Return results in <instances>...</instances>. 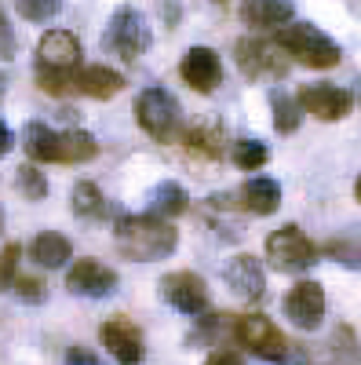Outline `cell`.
<instances>
[{
	"label": "cell",
	"mask_w": 361,
	"mask_h": 365,
	"mask_svg": "<svg viewBox=\"0 0 361 365\" xmlns=\"http://www.w3.org/2000/svg\"><path fill=\"white\" fill-rule=\"evenodd\" d=\"M113 245L125 259L135 263H154L175 252L179 245V230L172 227V220L146 212V216H120L113 223Z\"/></svg>",
	"instance_id": "obj_1"
},
{
	"label": "cell",
	"mask_w": 361,
	"mask_h": 365,
	"mask_svg": "<svg viewBox=\"0 0 361 365\" xmlns=\"http://www.w3.org/2000/svg\"><path fill=\"white\" fill-rule=\"evenodd\" d=\"M22 150L37 165H88L99 158V143L92 132H80V128L58 132L41 125V120H29L22 128Z\"/></svg>",
	"instance_id": "obj_2"
},
{
	"label": "cell",
	"mask_w": 361,
	"mask_h": 365,
	"mask_svg": "<svg viewBox=\"0 0 361 365\" xmlns=\"http://www.w3.org/2000/svg\"><path fill=\"white\" fill-rule=\"evenodd\" d=\"M135 120L154 143H179L183 139V106L168 88L150 84L135 99Z\"/></svg>",
	"instance_id": "obj_3"
},
{
	"label": "cell",
	"mask_w": 361,
	"mask_h": 365,
	"mask_svg": "<svg viewBox=\"0 0 361 365\" xmlns=\"http://www.w3.org/2000/svg\"><path fill=\"white\" fill-rule=\"evenodd\" d=\"M278 44L288 51L292 63L310 66V70H333V66H340V58H343V48L328 34H321L318 26H310V22L281 26L278 29Z\"/></svg>",
	"instance_id": "obj_4"
},
{
	"label": "cell",
	"mask_w": 361,
	"mask_h": 365,
	"mask_svg": "<svg viewBox=\"0 0 361 365\" xmlns=\"http://www.w3.org/2000/svg\"><path fill=\"white\" fill-rule=\"evenodd\" d=\"M150 41H154V34H150V26H146V15L125 4L110 15V26L103 34V51L117 55L120 63L132 66L150 51Z\"/></svg>",
	"instance_id": "obj_5"
},
{
	"label": "cell",
	"mask_w": 361,
	"mask_h": 365,
	"mask_svg": "<svg viewBox=\"0 0 361 365\" xmlns=\"http://www.w3.org/2000/svg\"><path fill=\"white\" fill-rule=\"evenodd\" d=\"M234 340L252 358H263V361H292V358H299V354H292V344L285 340V332L266 314H237L234 318Z\"/></svg>",
	"instance_id": "obj_6"
},
{
	"label": "cell",
	"mask_w": 361,
	"mask_h": 365,
	"mask_svg": "<svg viewBox=\"0 0 361 365\" xmlns=\"http://www.w3.org/2000/svg\"><path fill=\"white\" fill-rule=\"evenodd\" d=\"M266 259L281 274H303L318 263V245L295 223H285L266 237Z\"/></svg>",
	"instance_id": "obj_7"
},
{
	"label": "cell",
	"mask_w": 361,
	"mask_h": 365,
	"mask_svg": "<svg viewBox=\"0 0 361 365\" xmlns=\"http://www.w3.org/2000/svg\"><path fill=\"white\" fill-rule=\"evenodd\" d=\"M234 58L248 81H281L288 73V51L278 41L241 37L234 44Z\"/></svg>",
	"instance_id": "obj_8"
},
{
	"label": "cell",
	"mask_w": 361,
	"mask_h": 365,
	"mask_svg": "<svg viewBox=\"0 0 361 365\" xmlns=\"http://www.w3.org/2000/svg\"><path fill=\"white\" fill-rule=\"evenodd\" d=\"M157 292H161V299L168 303V307H175L179 314H187V318H201V314H208V307H212L208 282L201 278V274H194V270H172V274H164Z\"/></svg>",
	"instance_id": "obj_9"
},
{
	"label": "cell",
	"mask_w": 361,
	"mask_h": 365,
	"mask_svg": "<svg viewBox=\"0 0 361 365\" xmlns=\"http://www.w3.org/2000/svg\"><path fill=\"white\" fill-rule=\"evenodd\" d=\"M80 70V41L70 29H48L37 41V73H73Z\"/></svg>",
	"instance_id": "obj_10"
},
{
	"label": "cell",
	"mask_w": 361,
	"mask_h": 365,
	"mask_svg": "<svg viewBox=\"0 0 361 365\" xmlns=\"http://www.w3.org/2000/svg\"><path fill=\"white\" fill-rule=\"evenodd\" d=\"M99 344L113 354L117 365H139L146 358V344H142V329L128 318H106L99 325Z\"/></svg>",
	"instance_id": "obj_11"
},
{
	"label": "cell",
	"mask_w": 361,
	"mask_h": 365,
	"mask_svg": "<svg viewBox=\"0 0 361 365\" xmlns=\"http://www.w3.org/2000/svg\"><path fill=\"white\" fill-rule=\"evenodd\" d=\"M117 285H120L117 270L106 267V263H99V259H92V256H88V259H77V263L66 270V289H70L73 296L106 299V296L117 292Z\"/></svg>",
	"instance_id": "obj_12"
},
{
	"label": "cell",
	"mask_w": 361,
	"mask_h": 365,
	"mask_svg": "<svg viewBox=\"0 0 361 365\" xmlns=\"http://www.w3.org/2000/svg\"><path fill=\"white\" fill-rule=\"evenodd\" d=\"M285 318L295 329L314 332L325 318V285L321 282H295L285 296Z\"/></svg>",
	"instance_id": "obj_13"
},
{
	"label": "cell",
	"mask_w": 361,
	"mask_h": 365,
	"mask_svg": "<svg viewBox=\"0 0 361 365\" xmlns=\"http://www.w3.org/2000/svg\"><path fill=\"white\" fill-rule=\"evenodd\" d=\"M179 77H183L194 91H201V96H212V91L223 84V58L212 48L194 44L183 55V63H179Z\"/></svg>",
	"instance_id": "obj_14"
},
{
	"label": "cell",
	"mask_w": 361,
	"mask_h": 365,
	"mask_svg": "<svg viewBox=\"0 0 361 365\" xmlns=\"http://www.w3.org/2000/svg\"><path fill=\"white\" fill-rule=\"evenodd\" d=\"M299 103L318 120H343L354 106V96L336 84H303L299 88Z\"/></svg>",
	"instance_id": "obj_15"
},
{
	"label": "cell",
	"mask_w": 361,
	"mask_h": 365,
	"mask_svg": "<svg viewBox=\"0 0 361 365\" xmlns=\"http://www.w3.org/2000/svg\"><path fill=\"white\" fill-rule=\"evenodd\" d=\"M223 278H226V289L237 296V299H263V292H266V270H263V263L256 259V256H248V252H241V256H234L230 263H226V270H223Z\"/></svg>",
	"instance_id": "obj_16"
},
{
	"label": "cell",
	"mask_w": 361,
	"mask_h": 365,
	"mask_svg": "<svg viewBox=\"0 0 361 365\" xmlns=\"http://www.w3.org/2000/svg\"><path fill=\"white\" fill-rule=\"evenodd\" d=\"M120 91H125V77L110 66H80L73 73V96H88V99L106 103V99L120 96Z\"/></svg>",
	"instance_id": "obj_17"
},
{
	"label": "cell",
	"mask_w": 361,
	"mask_h": 365,
	"mask_svg": "<svg viewBox=\"0 0 361 365\" xmlns=\"http://www.w3.org/2000/svg\"><path fill=\"white\" fill-rule=\"evenodd\" d=\"M237 15H241L245 26L274 29V26H285L295 15V4H292V0H241Z\"/></svg>",
	"instance_id": "obj_18"
},
{
	"label": "cell",
	"mask_w": 361,
	"mask_h": 365,
	"mask_svg": "<svg viewBox=\"0 0 361 365\" xmlns=\"http://www.w3.org/2000/svg\"><path fill=\"white\" fill-rule=\"evenodd\" d=\"M241 197V208L252 212V216H270V212H278L281 205V187L270 175H252L245 187L237 190Z\"/></svg>",
	"instance_id": "obj_19"
},
{
	"label": "cell",
	"mask_w": 361,
	"mask_h": 365,
	"mask_svg": "<svg viewBox=\"0 0 361 365\" xmlns=\"http://www.w3.org/2000/svg\"><path fill=\"white\" fill-rule=\"evenodd\" d=\"M29 256H33L37 267L58 270V267H66V263L73 259V245H70V237L55 234V230H44V234L33 237V245H29Z\"/></svg>",
	"instance_id": "obj_20"
},
{
	"label": "cell",
	"mask_w": 361,
	"mask_h": 365,
	"mask_svg": "<svg viewBox=\"0 0 361 365\" xmlns=\"http://www.w3.org/2000/svg\"><path fill=\"white\" fill-rule=\"evenodd\" d=\"M70 205H73V216L84 220V223H99L110 216V201L103 197V190L95 187V182H73V194H70Z\"/></svg>",
	"instance_id": "obj_21"
},
{
	"label": "cell",
	"mask_w": 361,
	"mask_h": 365,
	"mask_svg": "<svg viewBox=\"0 0 361 365\" xmlns=\"http://www.w3.org/2000/svg\"><path fill=\"white\" fill-rule=\"evenodd\" d=\"M270 110H274V132H281V135L299 132V125H303V117H307L299 96H288L281 88L270 91Z\"/></svg>",
	"instance_id": "obj_22"
},
{
	"label": "cell",
	"mask_w": 361,
	"mask_h": 365,
	"mask_svg": "<svg viewBox=\"0 0 361 365\" xmlns=\"http://www.w3.org/2000/svg\"><path fill=\"white\" fill-rule=\"evenodd\" d=\"M183 146H187V154L197 158V161H219L223 158V132L216 125H194L183 135Z\"/></svg>",
	"instance_id": "obj_23"
},
{
	"label": "cell",
	"mask_w": 361,
	"mask_h": 365,
	"mask_svg": "<svg viewBox=\"0 0 361 365\" xmlns=\"http://www.w3.org/2000/svg\"><path fill=\"white\" fill-rule=\"evenodd\" d=\"M187 208H190V194L179 187V182H161V187L150 194V212H157V216L164 220H175V216H187Z\"/></svg>",
	"instance_id": "obj_24"
},
{
	"label": "cell",
	"mask_w": 361,
	"mask_h": 365,
	"mask_svg": "<svg viewBox=\"0 0 361 365\" xmlns=\"http://www.w3.org/2000/svg\"><path fill=\"white\" fill-rule=\"evenodd\" d=\"M230 161H234L241 172H259V168L270 161V150H266V143H259V139H237V143L230 146Z\"/></svg>",
	"instance_id": "obj_25"
},
{
	"label": "cell",
	"mask_w": 361,
	"mask_h": 365,
	"mask_svg": "<svg viewBox=\"0 0 361 365\" xmlns=\"http://www.w3.org/2000/svg\"><path fill=\"white\" fill-rule=\"evenodd\" d=\"M15 190H19L26 201H44V197H48L51 187H48V175L37 168V161L15 168Z\"/></svg>",
	"instance_id": "obj_26"
},
{
	"label": "cell",
	"mask_w": 361,
	"mask_h": 365,
	"mask_svg": "<svg viewBox=\"0 0 361 365\" xmlns=\"http://www.w3.org/2000/svg\"><path fill=\"white\" fill-rule=\"evenodd\" d=\"M325 256H333L336 263H343L350 270H361V241L357 237H336L325 245Z\"/></svg>",
	"instance_id": "obj_27"
},
{
	"label": "cell",
	"mask_w": 361,
	"mask_h": 365,
	"mask_svg": "<svg viewBox=\"0 0 361 365\" xmlns=\"http://www.w3.org/2000/svg\"><path fill=\"white\" fill-rule=\"evenodd\" d=\"M15 4L26 22H48L63 11V0H15Z\"/></svg>",
	"instance_id": "obj_28"
},
{
	"label": "cell",
	"mask_w": 361,
	"mask_h": 365,
	"mask_svg": "<svg viewBox=\"0 0 361 365\" xmlns=\"http://www.w3.org/2000/svg\"><path fill=\"white\" fill-rule=\"evenodd\" d=\"M11 292L19 296V303H26V307H41V303L48 299L44 282H41V278H26V274H19V282H15Z\"/></svg>",
	"instance_id": "obj_29"
},
{
	"label": "cell",
	"mask_w": 361,
	"mask_h": 365,
	"mask_svg": "<svg viewBox=\"0 0 361 365\" xmlns=\"http://www.w3.org/2000/svg\"><path fill=\"white\" fill-rule=\"evenodd\" d=\"M19 259H22V245H4V259H0V267H4V274H0V282H4V289L11 292L15 282H19Z\"/></svg>",
	"instance_id": "obj_30"
},
{
	"label": "cell",
	"mask_w": 361,
	"mask_h": 365,
	"mask_svg": "<svg viewBox=\"0 0 361 365\" xmlns=\"http://www.w3.org/2000/svg\"><path fill=\"white\" fill-rule=\"evenodd\" d=\"M66 365H106L95 351H88V347H80V344H73L70 351H66Z\"/></svg>",
	"instance_id": "obj_31"
},
{
	"label": "cell",
	"mask_w": 361,
	"mask_h": 365,
	"mask_svg": "<svg viewBox=\"0 0 361 365\" xmlns=\"http://www.w3.org/2000/svg\"><path fill=\"white\" fill-rule=\"evenodd\" d=\"M204 365H245V361H241V354H237V351L219 347V351H212V354L204 358Z\"/></svg>",
	"instance_id": "obj_32"
},
{
	"label": "cell",
	"mask_w": 361,
	"mask_h": 365,
	"mask_svg": "<svg viewBox=\"0 0 361 365\" xmlns=\"http://www.w3.org/2000/svg\"><path fill=\"white\" fill-rule=\"evenodd\" d=\"M11 55H15V34H11V26L4 19V58H11Z\"/></svg>",
	"instance_id": "obj_33"
},
{
	"label": "cell",
	"mask_w": 361,
	"mask_h": 365,
	"mask_svg": "<svg viewBox=\"0 0 361 365\" xmlns=\"http://www.w3.org/2000/svg\"><path fill=\"white\" fill-rule=\"evenodd\" d=\"M0 139H4V143H0V150L8 154V150L15 146V135H11V128H0Z\"/></svg>",
	"instance_id": "obj_34"
},
{
	"label": "cell",
	"mask_w": 361,
	"mask_h": 365,
	"mask_svg": "<svg viewBox=\"0 0 361 365\" xmlns=\"http://www.w3.org/2000/svg\"><path fill=\"white\" fill-rule=\"evenodd\" d=\"M354 201H361V175L354 179Z\"/></svg>",
	"instance_id": "obj_35"
},
{
	"label": "cell",
	"mask_w": 361,
	"mask_h": 365,
	"mask_svg": "<svg viewBox=\"0 0 361 365\" xmlns=\"http://www.w3.org/2000/svg\"><path fill=\"white\" fill-rule=\"evenodd\" d=\"M354 99L361 103V77H357V84H354Z\"/></svg>",
	"instance_id": "obj_36"
}]
</instances>
